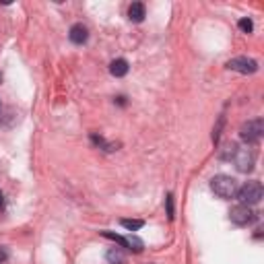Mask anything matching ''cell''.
I'll use <instances>...</instances> for the list:
<instances>
[{
  "mask_svg": "<svg viewBox=\"0 0 264 264\" xmlns=\"http://www.w3.org/2000/svg\"><path fill=\"white\" fill-rule=\"evenodd\" d=\"M211 190L219 196V198H225V200H229L235 196L237 192V184L231 176H225V174H219L211 180Z\"/></svg>",
  "mask_w": 264,
  "mask_h": 264,
  "instance_id": "1",
  "label": "cell"
},
{
  "mask_svg": "<svg viewBox=\"0 0 264 264\" xmlns=\"http://www.w3.org/2000/svg\"><path fill=\"white\" fill-rule=\"evenodd\" d=\"M235 194H237L239 204L254 206V204H258V202L262 200L264 190H262V184H260V182H248V184H243Z\"/></svg>",
  "mask_w": 264,
  "mask_h": 264,
  "instance_id": "2",
  "label": "cell"
},
{
  "mask_svg": "<svg viewBox=\"0 0 264 264\" xmlns=\"http://www.w3.org/2000/svg\"><path fill=\"white\" fill-rule=\"evenodd\" d=\"M264 135V120L262 118H254V120H248V122H243L241 128H239V137L243 143H248V145H254L262 139Z\"/></svg>",
  "mask_w": 264,
  "mask_h": 264,
  "instance_id": "3",
  "label": "cell"
},
{
  "mask_svg": "<svg viewBox=\"0 0 264 264\" xmlns=\"http://www.w3.org/2000/svg\"><path fill=\"white\" fill-rule=\"evenodd\" d=\"M229 70H235V72H241V74H254L258 70V62L252 60V58H246V56H239V58H231L227 64Z\"/></svg>",
  "mask_w": 264,
  "mask_h": 264,
  "instance_id": "4",
  "label": "cell"
},
{
  "mask_svg": "<svg viewBox=\"0 0 264 264\" xmlns=\"http://www.w3.org/2000/svg\"><path fill=\"white\" fill-rule=\"evenodd\" d=\"M229 219H231V223H235V225H248V223H252V221L256 219V215H254V211L250 209V206L237 204V206H233V209H231Z\"/></svg>",
  "mask_w": 264,
  "mask_h": 264,
  "instance_id": "5",
  "label": "cell"
},
{
  "mask_svg": "<svg viewBox=\"0 0 264 264\" xmlns=\"http://www.w3.org/2000/svg\"><path fill=\"white\" fill-rule=\"evenodd\" d=\"M235 163H237V169L243 174H248L252 172V167H254V153L250 149H241L235 153Z\"/></svg>",
  "mask_w": 264,
  "mask_h": 264,
  "instance_id": "6",
  "label": "cell"
},
{
  "mask_svg": "<svg viewBox=\"0 0 264 264\" xmlns=\"http://www.w3.org/2000/svg\"><path fill=\"white\" fill-rule=\"evenodd\" d=\"M68 37H70V42H72V44L83 46V44L89 40V29H87L83 23H77V25H72V27H70Z\"/></svg>",
  "mask_w": 264,
  "mask_h": 264,
  "instance_id": "7",
  "label": "cell"
},
{
  "mask_svg": "<svg viewBox=\"0 0 264 264\" xmlns=\"http://www.w3.org/2000/svg\"><path fill=\"white\" fill-rule=\"evenodd\" d=\"M147 17V9L143 3H132L130 9H128V19L132 23H143Z\"/></svg>",
  "mask_w": 264,
  "mask_h": 264,
  "instance_id": "8",
  "label": "cell"
},
{
  "mask_svg": "<svg viewBox=\"0 0 264 264\" xmlns=\"http://www.w3.org/2000/svg\"><path fill=\"white\" fill-rule=\"evenodd\" d=\"M128 62L124 60V58H118V60H114V62H111L109 64V72H111V77H126V74H128Z\"/></svg>",
  "mask_w": 264,
  "mask_h": 264,
  "instance_id": "9",
  "label": "cell"
},
{
  "mask_svg": "<svg viewBox=\"0 0 264 264\" xmlns=\"http://www.w3.org/2000/svg\"><path fill=\"white\" fill-rule=\"evenodd\" d=\"M105 258H107L109 264H124V252H122V248H109L107 254H105Z\"/></svg>",
  "mask_w": 264,
  "mask_h": 264,
  "instance_id": "10",
  "label": "cell"
},
{
  "mask_svg": "<svg viewBox=\"0 0 264 264\" xmlns=\"http://www.w3.org/2000/svg\"><path fill=\"white\" fill-rule=\"evenodd\" d=\"M120 225L124 229H128V231H137V229L145 227V221H141V219H122Z\"/></svg>",
  "mask_w": 264,
  "mask_h": 264,
  "instance_id": "11",
  "label": "cell"
},
{
  "mask_svg": "<svg viewBox=\"0 0 264 264\" xmlns=\"http://www.w3.org/2000/svg\"><path fill=\"white\" fill-rule=\"evenodd\" d=\"M126 248L132 250V252H143L145 243H143V239H139L137 235H128V237H126Z\"/></svg>",
  "mask_w": 264,
  "mask_h": 264,
  "instance_id": "12",
  "label": "cell"
},
{
  "mask_svg": "<svg viewBox=\"0 0 264 264\" xmlns=\"http://www.w3.org/2000/svg\"><path fill=\"white\" fill-rule=\"evenodd\" d=\"M235 153H237V145H235V143H227V145H225V147L221 149L219 157L225 159V161H229L231 157H235Z\"/></svg>",
  "mask_w": 264,
  "mask_h": 264,
  "instance_id": "13",
  "label": "cell"
},
{
  "mask_svg": "<svg viewBox=\"0 0 264 264\" xmlns=\"http://www.w3.org/2000/svg\"><path fill=\"white\" fill-rule=\"evenodd\" d=\"M237 25H239V29H241L243 33H252V31H254V23L250 21V19H239Z\"/></svg>",
  "mask_w": 264,
  "mask_h": 264,
  "instance_id": "14",
  "label": "cell"
},
{
  "mask_svg": "<svg viewBox=\"0 0 264 264\" xmlns=\"http://www.w3.org/2000/svg\"><path fill=\"white\" fill-rule=\"evenodd\" d=\"M223 124H225V118L221 116V118H219V124H217V128L213 130V141H215V143H217V141H219V137H221V128H223Z\"/></svg>",
  "mask_w": 264,
  "mask_h": 264,
  "instance_id": "15",
  "label": "cell"
},
{
  "mask_svg": "<svg viewBox=\"0 0 264 264\" xmlns=\"http://www.w3.org/2000/svg\"><path fill=\"white\" fill-rule=\"evenodd\" d=\"M165 202H167V215H169V219H174V196L167 194Z\"/></svg>",
  "mask_w": 264,
  "mask_h": 264,
  "instance_id": "16",
  "label": "cell"
},
{
  "mask_svg": "<svg viewBox=\"0 0 264 264\" xmlns=\"http://www.w3.org/2000/svg\"><path fill=\"white\" fill-rule=\"evenodd\" d=\"M7 258H9V252H7L5 248H0V262H5Z\"/></svg>",
  "mask_w": 264,
  "mask_h": 264,
  "instance_id": "17",
  "label": "cell"
},
{
  "mask_svg": "<svg viewBox=\"0 0 264 264\" xmlns=\"http://www.w3.org/2000/svg\"><path fill=\"white\" fill-rule=\"evenodd\" d=\"M118 103H120V105H126V97H118Z\"/></svg>",
  "mask_w": 264,
  "mask_h": 264,
  "instance_id": "18",
  "label": "cell"
},
{
  "mask_svg": "<svg viewBox=\"0 0 264 264\" xmlns=\"http://www.w3.org/2000/svg\"><path fill=\"white\" fill-rule=\"evenodd\" d=\"M5 204V194H3V190H0V206Z\"/></svg>",
  "mask_w": 264,
  "mask_h": 264,
  "instance_id": "19",
  "label": "cell"
},
{
  "mask_svg": "<svg viewBox=\"0 0 264 264\" xmlns=\"http://www.w3.org/2000/svg\"><path fill=\"white\" fill-rule=\"evenodd\" d=\"M0 83H3V77H0Z\"/></svg>",
  "mask_w": 264,
  "mask_h": 264,
  "instance_id": "20",
  "label": "cell"
}]
</instances>
